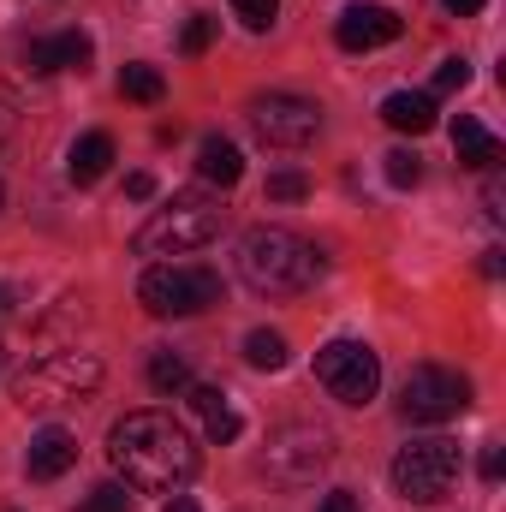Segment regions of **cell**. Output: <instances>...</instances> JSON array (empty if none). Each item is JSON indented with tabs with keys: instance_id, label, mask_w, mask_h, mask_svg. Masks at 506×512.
Segmentation results:
<instances>
[{
	"instance_id": "ac0fdd59",
	"label": "cell",
	"mask_w": 506,
	"mask_h": 512,
	"mask_svg": "<svg viewBox=\"0 0 506 512\" xmlns=\"http://www.w3.org/2000/svg\"><path fill=\"white\" fill-rule=\"evenodd\" d=\"M381 120L393 131L423 137V131H435V96H423V90H393V96L381 102Z\"/></svg>"
},
{
	"instance_id": "484cf974",
	"label": "cell",
	"mask_w": 506,
	"mask_h": 512,
	"mask_svg": "<svg viewBox=\"0 0 506 512\" xmlns=\"http://www.w3.org/2000/svg\"><path fill=\"white\" fill-rule=\"evenodd\" d=\"M78 512H131V495L120 489V483H102V489H90L84 495V507Z\"/></svg>"
},
{
	"instance_id": "f546056e",
	"label": "cell",
	"mask_w": 506,
	"mask_h": 512,
	"mask_svg": "<svg viewBox=\"0 0 506 512\" xmlns=\"http://www.w3.org/2000/svg\"><path fill=\"white\" fill-rule=\"evenodd\" d=\"M316 512H358V495H346V489H334V495H328V501H322Z\"/></svg>"
},
{
	"instance_id": "2e32d148",
	"label": "cell",
	"mask_w": 506,
	"mask_h": 512,
	"mask_svg": "<svg viewBox=\"0 0 506 512\" xmlns=\"http://www.w3.org/2000/svg\"><path fill=\"white\" fill-rule=\"evenodd\" d=\"M108 167H114V137H108V131H84V137L72 143V155H66L72 185H96Z\"/></svg>"
},
{
	"instance_id": "d6a6232c",
	"label": "cell",
	"mask_w": 506,
	"mask_h": 512,
	"mask_svg": "<svg viewBox=\"0 0 506 512\" xmlns=\"http://www.w3.org/2000/svg\"><path fill=\"white\" fill-rule=\"evenodd\" d=\"M6 310H12V292H6V286H0V316H6Z\"/></svg>"
},
{
	"instance_id": "8fae6325",
	"label": "cell",
	"mask_w": 506,
	"mask_h": 512,
	"mask_svg": "<svg viewBox=\"0 0 506 512\" xmlns=\"http://www.w3.org/2000/svg\"><path fill=\"white\" fill-rule=\"evenodd\" d=\"M399 30H405V24H399V12H393V6H376V0H358V6H346V12L334 18V42H340L346 54L387 48Z\"/></svg>"
},
{
	"instance_id": "603a6c76",
	"label": "cell",
	"mask_w": 506,
	"mask_h": 512,
	"mask_svg": "<svg viewBox=\"0 0 506 512\" xmlns=\"http://www.w3.org/2000/svg\"><path fill=\"white\" fill-rule=\"evenodd\" d=\"M381 161H387V185H399V191H411V185L423 179V161H417V149H387Z\"/></svg>"
},
{
	"instance_id": "7c38bea8",
	"label": "cell",
	"mask_w": 506,
	"mask_h": 512,
	"mask_svg": "<svg viewBox=\"0 0 506 512\" xmlns=\"http://www.w3.org/2000/svg\"><path fill=\"white\" fill-rule=\"evenodd\" d=\"M90 54H96V42H90L84 30H60V36L30 42V48H24V66H30L36 78H54V72H84Z\"/></svg>"
},
{
	"instance_id": "4dcf8cb0",
	"label": "cell",
	"mask_w": 506,
	"mask_h": 512,
	"mask_svg": "<svg viewBox=\"0 0 506 512\" xmlns=\"http://www.w3.org/2000/svg\"><path fill=\"white\" fill-rule=\"evenodd\" d=\"M441 6H447L453 18H471V12H483V0H441Z\"/></svg>"
},
{
	"instance_id": "e0dca14e",
	"label": "cell",
	"mask_w": 506,
	"mask_h": 512,
	"mask_svg": "<svg viewBox=\"0 0 506 512\" xmlns=\"http://www.w3.org/2000/svg\"><path fill=\"white\" fill-rule=\"evenodd\" d=\"M197 173H203V185L233 191V185L245 179V155H239V143H227V137H203V149H197Z\"/></svg>"
},
{
	"instance_id": "9a60e30c",
	"label": "cell",
	"mask_w": 506,
	"mask_h": 512,
	"mask_svg": "<svg viewBox=\"0 0 506 512\" xmlns=\"http://www.w3.org/2000/svg\"><path fill=\"white\" fill-rule=\"evenodd\" d=\"M185 393H191V411L203 417V429H209V441H215V447L239 441V411L227 405V393H221V387H197V382H191Z\"/></svg>"
},
{
	"instance_id": "4fadbf2b",
	"label": "cell",
	"mask_w": 506,
	"mask_h": 512,
	"mask_svg": "<svg viewBox=\"0 0 506 512\" xmlns=\"http://www.w3.org/2000/svg\"><path fill=\"white\" fill-rule=\"evenodd\" d=\"M24 465H30V477H42V483L66 477V471L78 465V435H72V429H60V423L36 429V435H30V453H24Z\"/></svg>"
},
{
	"instance_id": "d4e9b609",
	"label": "cell",
	"mask_w": 506,
	"mask_h": 512,
	"mask_svg": "<svg viewBox=\"0 0 506 512\" xmlns=\"http://www.w3.org/2000/svg\"><path fill=\"white\" fill-rule=\"evenodd\" d=\"M233 12H239V24L245 30H274V18H280V0H233Z\"/></svg>"
},
{
	"instance_id": "9c48e42d",
	"label": "cell",
	"mask_w": 506,
	"mask_h": 512,
	"mask_svg": "<svg viewBox=\"0 0 506 512\" xmlns=\"http://www.w3.org/2000/svg\"><path fill=\"white\" fill-rule=\"evenodd\" d=\"M471 405V382L459 376V370H447V364H417L405 387H399V411H405V423H447V417H459Z\"/></svg>"
},
{
	"instance_id": "5b68a950",
	"label": "cell",
	"mask_w": 506,
	"mask_h": 512,
	"mask_svg": "<svg viewBox=\"0 0 506 512\" xmlns=\"http://www.w3.org/2000/svg\"><path fill=\"white\" fill-rule=\"evenodd\" d=\"M221 274L215 268H185V262H155L137 280V304L149 316H203L221 304Z\"/></svg>"
},
{
	"instance_id": "83f0119b",
	"label": "cell",
	"mask_w": 506,
	"mask_h": 512,
	"mask_svg": "<svg viewBox=\"0 0 506 512\" xmlns=\"http://www.w3.org/2000/svg\"><path fill=\"white\" fill-rule=\"evenodd\" d=\"M477 471H483V483H501V471H506V453H501V447H483V459H477Z\"/></svg>"
},
{
	"instance_id": "ba28073f",
	"label": "cell",
	"mask_w": 506,
	"mask_h": 512,
	"mask_svg": "<svg viewBox=\"0 0 506 512\" xmlns=\"http://www.w3.org/2000/svg\"><path fill=\"white\" fill-rule=\"evenodd\" d=\"M316 382L328 387L340 405H370L381 387V358L364 340H328L316 352Z\"/></svg>"
},
{
	"instance_id": "3957f363",
	"label": "cell",
	"mask_w": 506,
	"mask_h": 512,
	"mask_svg": "<svg viewBox=\"0 0 506 512\" xmlns=\"http://www.w3.org/2000/svg\"><path fill=\"white\" fill-rule=\"evenodd\" d=\"M221 197L209 191H179L167 197V209H155L143 227H137V251L143 256H185V251H203L221 239Z\"/></svg>"
},
{
	"instance_id": "7a4b0ae2",
	"label": "cell",
	"mask_w": 506,
	"mask_h": 512,
	"mask_svg": "<svg viewBox=\"0 0 506 512\" xmlns=\"http://www.w3.org/2000/svg\"><path fill=\"white\" fill-rule=\"evenodd\" d=\"M239 274L245 286L262 298H292V292H310L316 274H322V256L310 239L286 233V227H251L239 239Z\"/></svg>"
},
{
	"instance_id": "5bb4252c",
	"label": "cell",
	"mask_w": 506,
	"mask_h": 512,
	"mask_svg": "<svg viewBox=\"0 0 506 512\" xmlns=\"http://www.w3.org/2000/svg\"><path fill=\"white\" fill-rule=\"evenodd\" d=\"M453 149H459V167H471V173H495V167L506 161L501 137H489L483 120H471V114L453 120Z\"/></svg>"
},
{
	"instance_id": "ffe728a7",
	"label": "cell",
	"mask_w": 506,
	"mask_h": 512,
	"mask_svg": "<svg viewBox=\"0 0 506 512\" xmlns=\"http://www.w3.org/2000/svg\"><path fill=\"white\" fill-rule=\"evenodd\" d=\"M120 96L149 108V102H161V96H167V78H161L155 66H126V72H120Z\"/></svg>"
},
{
	"instance_id": "836d02e7",
	"label": "cell",
	"mask_w": 506,
	"mask_h": 512,
	"mask_svg": "<svg viewBox=\"0 0 506 512\" xmlns=\"http://www.w3.org/2000/svg\"><path fill=\"white\" fill-rule=\"evenodd\" d=\"M0 209H6V185H0Z\"/></svg>"
},
{
	"instance_id": "cb8c5ba5",
	"label": "cell",
	"mask_w": 506,
	"mask_h": 512,
	"mask_svg": "<svg viewBox=\"0 0 506 512\" xmlns=\"http://www.w3.org/2000/svg\"><path fill=\"white\" fill-rule=\"evenodd\" d=\"M304 197H310V179H304L298 167L268 173V203H304Z\"/></svg>"
},
{
	"instance_id": "30bf717a",
	"label": "cell",
	"mask_w": 506,
	"mask_h": 512,
	"mask_svg": "<svg viewBox=\"0 0 506 512\" xmlns=\"http://www.w3.org/2000/svg\"><path fill=\"white\" fill-rule=\"evenodd\" d=\"M251 131L268 149H304L316 131H322V108L304 102V96H286V90H268L251 102Z\"/></svg>"
},
{
	"instance_id": "8992f818",
	"label": "cell",
	"mask_w": 506,
	"mask_h": 512,
	"mask_svg": "<svg viewBox=\"0 0 506 512\" xmlns=\"http://www.w3.org/2000/svg\"><path fill=\"white\" fill-rule=\"evenodd\" d=\"M387 477H393V495H399V501L435 507V501H447L453 483H459V447H453V441H411V447H399V459H393Z\"/></svg>"
},
{
	"instance_id": "52a82bcc",
	"label": "cell",
	"mask_w": 506,
	"mask_h": 512,
	"mask_svg": "<svg viewBox=\"0 0 506 512\" xmlns=\"http://www.w3.org/2000/svg\"><path fill=\"white\" fill-rule=\"evenodd\" d=\"M334 459V435L322 429V423H280L274 435H268V447H262V471L274 477V483H292V489H304V483H316V471Z\"/></svg>"
},
{
	"instance_id": "6da1fadb",
	"label": "cell",
	"mask_w": 506,
	"mask_h": 512,
	"mask_svg": "<svg viewBox=\"0 0 506 512\" xmlns=\"http://www.w3.org/2000/svg\"><path fill=\"white\" fill-rule=\"evenodd\" d=\"M108 459L126 477V489L143 495H173L179 483L197 477V447L167 411H126L108 429Z\"/></svg>"
},
{
	"instance_id": "d6986e66",
	"label": "cell",
	"mask_w": 506,
	"mask_h": 512,
	"mask_svg": "<svg viewBox=\"0 0 506 512\" xmlns=\"http://www.w3.org/2000/svg\"><path fill=\"white\" fill-rule=\"evenodd\" d=\"M149 387H155V393H185V387H191V358L173 352V346L155 352V358H149Z\"/></svg>"
},
{
	"instance_id": "4316f807",
	"label": "cell",
	"mask_w": 506,
	"mask_h": 512,
	"mask_svg": "<svg viewBox=\"0 0 506 512\" xmlns=\"http://www.w3.org/2000/svg\"><path fill=\"white\" fill-rule=\"evenodd\" d=\"M215 30H221V24H215L209 12H197V18L185 24V36H179V48H185V54H209V42H215Z\"/></svg>"
},
{
	"instance_id": "277c9868",
	"label": "cell",
	"mask_w": 506,
	"mask_h": 512,
	"mask_svg": "<svg viewBox=\"0 0 506 512\" xmlns=\"http://www.w3.org/2000/svg\"><path fill=\"white\" fill-rule=\"evenodd\" d=\"M96 387H102V358H90V352H54V358L30 364L12 382V399L24 411H66V405L90 399Z\"/></svg>"
},
{
	"instance_id": "7402d4cb",
	"label": "cell",
	"mask_w": 506,
	"mask_h": 512,
	"mask_svg": "<svg viewBox=\"0 0 506 512\" xmlns=\"http://www.w3.org/2000/svg\"><path fill=\"white\" fill-rule=\"evenodd\" d=\"M465 84H471V60H465V54H453V60H441V66H435V84H429L423 96H453V90H465Z\"/></svg>"
},
{
	"instance_id": "44dd1931",
	"label": "cell",
	"mask_w": 506,
	"mask_h": 512,
	"mask_svg": "<svg viewBox=\"0 0 506 512\" xmlns=\"http://www.w3.org/2000/svg\"><path fill=\"white\" fill-rule=\"evenodd\" d=\"M245 364L251 370H286V340L274 328H256L251 340H245Z\"/></svg>"
},
{
	"instance_id": "1f68e13d",
	"label": "cell",
	"mask_w": 506,
	"mask_h": 512,
	"mask_svg": "<svg viewBox=\"0 0 506 512\" xmlns=\"http://www.w3.org/2000/svg\"><path fill=\"white\" fill-rule=\"evenodd\" d=\"M161 512H203V507H197V501H185V495H173V501H167Z\"/></svg>"
},
{
	"instance_id": "f1b7e54d",
	"label": "cell",
	"mask_w": 506,
	"mask_h": 512,
	"mask_svg": "<svg viewBox=\"0 0 506 512\" xmlns=\"http://www.w3.org/2000/svg\"><path fill=\"white\" fill-rule=\"evenodd\" d=\"M126 197H131V203H149V197H155V179H149V173H131V179H126Z\"/></svg>"
}]
</instances>
